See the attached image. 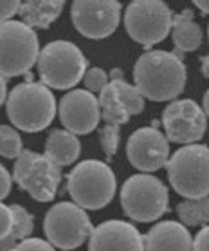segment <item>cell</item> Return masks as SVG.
I'll use <instances>...</instances> for the list:
<instances>
[{
    "label": "cell",
    "mask_w": 209,
    "mask_h": 251,
    "mask_svg": "<svg viewBox=\"0 0 209 251\" xmlns=\"http://www.w3.org/2000/svg\"><path fill=\"white\" fill-rule=\"evenodd\" d=\"M163 125L171 143H197L206 132V112L191 100H177L164 109Z\"/></svg>",
    "instance_id": "12"
},
{
    "label": "cell",
    "mask_w": 209,
    "mask_h": 251,
    "mask_svg": "<svg viewBox=\"0 0 209 251\" xmlns=\"http://www.w3.org/2000/svg\"><path fill=\"white\" fill-rule=\"evenodd\" d=\"M195 2V6L204 13V15H208L209 11V0H193Z\"/></svg>",
    "instance_id": "33"
},
{
    "label": "cell",
    "mask_w": 209,
    "mask_h": 251,
    "mask_svg": "<svg viewBox=\"0 0 209 251\" xmlns=\"http://www.w3.org/2000/svg\"><path fill=\"white\" fill-rule=\"evenodd\" d=\"M7 118L23 132H40L51 125L56 114V98L44 83L25 81L7 96Z\"/></svg>",
    "instance_id": "2"
},
{
    "label": "cell",
    "mask_w": 209,
    "mask_h": 251,
    "mask_svg": "<svg viewBox=\"0 0 209 251\" xmlns=\"http://www.w3.org/2000/svg\"><path fill=\"white\" fill-rule=\"evenodd\" d=\"M171 36L175 44V51L189 52L197 51L202 44V29L193 20L191 9H184L182 13L175 15L171 20Z\"/></svg>",
    "instance_id": "19"
},
{
    "label": "cell",
    "mask_w": 209,
    "mask_h": 251,
    "mask_svg": "<svg viewBox=\"0 0 209 251\" xmlns=\"http://www.w3.org/2000/svg\"><path fill=\"white\" fill-rule=\"evenodd\" d=\"M65 0H23L18 15L29 27L47 29L63 11Z\"/></svg>",
    "instance_id": "17"
},
{
    "label": "cell",
    "mask_w": 209,
    "mask_h": 251,
    "mask_svg": "<svg viewBox=\"0 0 209 251\" xmlns=\"http://www.w3.org/2000/svg\"><path fill=\"white\" fill-rule=\"evenodd\" d=\"M11 224H13L11 206H6V204H2V202H0V240L9 233Z\"/></svg>",
    "instance_id": "28"
},
{
    "label": "cell",
    "mask_w": 209,
    "mask_h": 251,
    "mask_svg": "<svg viewBox=\"0 0 209 251\" xmlns=\"http://www.w3.org/2000/svg\"><path fill=\"white\" fill-rule=\"evenodd\" d=\"M46 237L54 248L74 250L89 239L92 223L87 211L76 202H58L46 213Z\"/></svg>",
    "instance_id": "10"
},
{
    "label": "cell",
    "mask_w": 209,
    "mask_h": 251,
    "mask_svg": "<svg viewBox=\"0 0 209 251\" xmlns=\"http://www.w3.org/2000/svg\"><path fill=\"white\" fill-rule=\"evenodd\" d=\"M13 250L17 251H22V250H54V246L49 242V240H42V239H29V237H25V239L18 240L17 244H15V248Z\"/></svg>",
    "instance_id": "27"
},
{
    "label": "cell",
    "mask_w": 209,
    "mask_h": 251,
    "mask_svg": "<svg viewBox=\"0 0 209 251\" xmlns=\"http://www.w3.org/2000/svg\"><path fill=\"white\" fill-rule=\"evenodd\" d=\"M191 248L198 251H206L209 250V228L208 224L202 226V229L198 231V235L195 237V240H191Z\"/></svg>",
    "instance_id": "30"
},
{
    "label": "cell",
    "mask_w": 209,
    "mask_h": 251,
    "mask_svg": "<svg viewBox=\"0 0 209 251\" xmlns=\"http://www.w3.org/2000/svg\"><path fill=\"white\" fill-rule=\"evenodd\" d=\"M173 13L163 0H132L124 13V27L132 40L144 47L163 42L171 29Z\"/></svg>",
    "instance_id": "9"
},
{
    "label": "cell",
    "mask_w": 209,
    "mask_h": 251,
    "mask_svg": "<svg viewBox=\"0 0 209 251\" xmlns=\"http://www.w3.org/2000/svg\"><path fill=\"white\" fill-rule=\"evenodd\" d=\"M177 213L184 224L187 226H206L209 221V199L198 197V199H187L177 204Z\"/></svg>",
    "instance_id": "22"
},
{
    "label": "cell",
    "mask_w": 209,
    "mask_h": 251,
    "mask_svg": "<svg viewBox=\"0 0 209 251\" xmlns=\"http://www.w3.org/2000/svg\"><path fill=\"white\" fill-rule=\"evenodd\" d=\"M60 120L69 132L76 136L91 134L101 120L99 101L91 91H70L62 98L60 109H58Z\"/></svg>",
    "instance_id": "14"
},
{
    "label": "cell",
    "mask_w": 209,
    "mask_h": 251,
    "mask_svg": "<svg viewBox=\"0 0 209 251\" xmlns=\"http://www.w3.org/2000/svg\"><path fill=\"white\" fill-rule=\"evenodd\" d=\"M170 183L186 199H198L209 194V152L206 145H187L166 161Z\"/></svg>",
    "instance_id": "5"
},
{
    "label": "cell",
    "mask_w": 209,
    "mask_h": 251,
    "mask_svg": "<svg viewBox=\"0 0 209 251\" xmlns=\"http://www.w3.org/2000/svg\"><path fill=\"white\" fill-rule=\"evenodd\" d=\"M186 78V65L177 52L148 51L134 65L137 91L152 101L175 100L184 91Z\"/></svg>",
    "instance_id": "1"
},
{
    "label": "cell",
    "mask_w": 209,
    "mask_h": 251,
    "mask_svg": "<svg viewBox=\"0 0 209 251\" xmlns=\"http://www.w3.org/2000/svg\"><path fill=\"white\" fill-rule=\"evenodd\" d=\"M67 190L83 210H101L114 199L116 176L107 163L87 159L67 176Z\"/></svg>",
    "instance_id": "3"
},
{
    "label": "cell",
    "mask_w": 209,
    "mask_h": 251,
    "mask_svg": "<svg viewBox=\"0 0 209 251\" xmlns=\"http://www.w3.org/2000/svg\"><path fill=\"white\" fill-rule=\"evenodd\" d=\"M99 139H101L103 152L107 155V159L110 161L114 157V154L117 152L119 147V125L105 123V126L99 132Z\"/></svg>",
    "instance_id": "25"
},
{
    "label": "cell",
    "mask_w": 209,
    "mask_h": 251,
    "mask_svg": "<svg viewBox=\"0 0 209 251\" xmlns=\"http://www.w3.org/2000/svg\"><path fill=\"white\" fill-rule=\"evenodd\" d=\"M123 71H121V69H112V71H110V80H119V78H123Z\"/></svg>",
    "instance_id": "34"
},
{
    "label": "cell",
    "mask_w": 209,
    "mask_h": 251,
    "mask_svg": "<svg viewBox=\"0 0 209 251\" xmlns=\"http://www.w3.org/2000/svg\"><path fill=\"white\" fill-rule=\"evenodd\" d=\"M7 96V87H6V78L0 75V105H4Z\"/></svg>",
    "instance_id": "32"
},
{
    "label": "cell",
    "mask_w": 209,
    "mask_h": 251,
    "mask_svg": "<svg viewBox=\"0 0 209 251\" xmlns=\"http://www.w3.org/2000/svg\"><path fill=\"white\" fill-rule=\"evenodd\" d=\"M144 250H191V235L175 221H164L155 224L142 237Z\"/></svg>",
    "instance_id": "16"
},
{
    "label": "cell",
    "mask_w": 209,
    "mask_h": 251,
    "mask_svg": "<svg viewBox=\"0 0 209 251\" xmlns=\"http://www.w3.org/2000/svg\"><path fill=\"white\" fill-rule=\"evenodd\" d=\"M208 62H209V58L204 56L202 58V73H204V76H206V78L209 76V73H208Z\"/></svg>",
    "instance_id": "35"
},
{
    "label": "cell",
    "mask_w": 209,
    "mask_h": 251,
    "mask_svg": "<svg viewBox=\"0 0 209 251\" xmlns=\"http://www.w3.org/2000/svg\"><path fill=\"white\" fill-rule=\"evenodd\" d=\"M22 137L15 128L0 125V155L7 159H17L22 152Z\"/></svg>",
    "instance_id": "24"
},
{
    "label": "cell",
    "mask_w": 209,
    "mask_h": 251,
    "mask_svg": "<svg viewBox=\"0 0 209 251\" xmlns=\"http://www.w3.org/2000/svg\"><path fill=\"white\" fill-rule=\"evenodd\" d=\"M13 179L34 201L51 202L62 181V166L52 163L46 154H34L22 149L13 168Z\"/></svg>",
    "instance_id": "8"
},
{
    "label": "cell",
    "mask_w": 209,
    "mask_h": 251,
    "mask_svg": "<svg viewBox=\"0 0 209 251\" xmlns=\"http://www.w3.org/2000/svg\"><path fill=\"white\" fill-rule=\"evenodd\" d=\"M20 4H22V0H0V22L15 17Z\"/></svg>",
    "instance_id": "29"
},
{
    "label": "cell",
    "mask_w": 209,
    "mask_h": 251,
    "mask_svg": "<svg viewBox=\"0 0 209 251\" xmlns=\"http://www.w3.org/2000/svg\"><path fill=\"white\" fill-rule=\"evenodd\" d=\"M11 179L13 177L9 176V172L0 165V201L6 199L11 194Z\"/></svg>",
    "instance_id": "31"
},
{
    "label": "cell",
    "mask_w": 209,
    "mask_h": 251,
    "mask_svg": "<svg viewBox=\"0 0 209 251\" xmlns=\"http://www.w3.org/2000/svg\"><path fill=\"white\" fill-rule=\"evenodd\" d=\"M126 154L132 166L142 172H157L170 157V143L157 125L139 128L126 143Z\"/></svg>",
    "instance_id": "13"
},
{
    "label": "cell",
    "mask_w": 209,
    "mask_h": 251,
    "mask_svg": "<svg viewBox=\"0 0 209 251\" xmlns=\"http://www.w3.org/2000/svg\"><path fill=\"white\" fill-rule=\"evenodd\" d=\"M170 195L166 184L148 174L126 179L121 190V206L126 217L137 223H152L170 211Z\"/></svg>",
    "instance_id": "6"
},
{
    "label": "cell",
    "mask_w": 209,
    "mask_h": 251,
    "mask_svg": "<svg viewBox=\"0 0 209 251\" xmlns=\"http://www.w3.org/2000/svg\"><path fill=\"white\" fill-rule=\"evenodd\" d=\"M81 80L85 81L87 91L99 92L103 87L108 83V75L103 71V69L92 67V69H89V71H85V75H83V78H81Z\"/></svg>",
    "instance_id": "26"
},
{
    "label": "cell",
    "mask_w": 209,
    "mask_h": 251,
    "mask_svg": "<svg viewBox=\"0 0 209 251\" xmlns=\"http://www.w3.org/2000/svg\"><path fill=\"white\" fill-rule=\"evenodd\" d=\"M38 73L49 89H72L87 71V58L72 42L56 40L38 52Z\"/></svg>",
    "instance_id": "4"
},
{
    "label": "cell",
    "mask_w": 209,
    "mask_h": 251,
    "mask_svg": "<svg viewBox=\"0 0 209 251\" xmlns=\"http://www.w3.org/2000/svg\"><path fill=\"white\" fill-rule=\"evenodd\" d=\"M116 91V96L119 98V101L123 103V107L126 109V112L130 116L141 114L144 110V98L137 87L130 85L124 78H119V80H112L110 81Z\"/></svg>",
    "instance_id": "23"
},
{
    "label": "cell",
    "mask_w": 209,
    "mask_h": 251,
    "mask_svg": "<svg viewBox=\"0 0 209 251\" xmlns=\"http://www.w3.org/2000/svg\"><path fill=\"white\" fill-rule=\"evenodd\" d=\"M11 211H13L11 229H9V233L4 239L0 240V250H13L18 240L25 239V237H29V235L33 233V228H34L33 215L20 204H13Z\"/></svg>",
    "instance_id": "20"
},
{
    "label": "cell",
    "mask_w": 209,
    "mask_h": 251,
    "mask_svg": "<svg viewBox=\"0 0 209 251\" xmlns=\"http://www.w3.org/2000/svg\"><path fill=\"white\" fill-rule=\"evenodd\" d=\"M40 44L33 27L17 20L0 22V75H25L38 60Z\"/></svg>",
    "instance_id": "7"
},
{
    "label": "cell",
    "mask_w": 209,
    "mask_h": 251,
    "mask_svg": "<svg viewBox=\"0 0 209 251\" xmlns=\"http://www.w3.org/2000/svg\"><path fill=\"white\" fill-rule=\"evenodd\" d=\"M81 154V143L78 136L65 130H52L46 141V155L58 166H69L76 163Z\"/></svg>",
    "instance_id": "18"
},
{
    "label": "cell",
    "mask_w": 209,
    "mask_h": 251,
    "mask_svg": "<svg viewBox=\"0 0 209 251\" xmlns=\"http://www.w3.org/2000/svg\"><path fill=\"white\" fill-rule=\"evenodd\" d=\"M99 110H101V120H105V123H114V125H124L130 120V114L126 112V109L123 107V103L119 101V98L116 96L112 83H107L99 91Z\"/></svg>",
    "instance_id": "21"
},
{
    "label": "cell",
    "mask_w": 209,
    "mask_h": 251,
    "mask_svg": "<svg viewBox=\"0 0 209 251\" xmlns=\"http://www.w3.org/2000/svg\"><path fill=\"white\" fill-rule=\"evenodd\" d=\"M89 250H144L142 235L136 226L124 221H108L92 228Z\"/></svg>",
    "instance_id": "15"
},
{
    "label": "cell",
    "mask_w": 209,
    "mask_h": 251,
    "mask_svg": "<svg viewBox=\"0 0 209 251\" xmlns=\"http://www.w3.org/2000/svg\"><path fill=\"white\" fill-rule=\"evenodd\" d=\"M70 17L74 27L83 36L101 40L117 29L121 4L117 0H74Z\"/></svg>",
    "instance_id": "11"
}]
</instances>
